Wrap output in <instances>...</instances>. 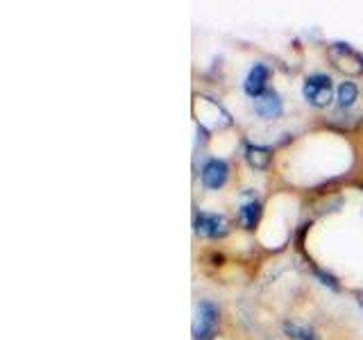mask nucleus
Returning a JSON list of instances; mask_svg holds the SVG:
<instances>
[{"instance_id": "obj_1", "label": "nucleus", "mask_w": 363, "mask_h": 340, "mask_svg": "<svg viewBox=\"0 0 363 340\" xmlns=\"http://www.w3.org/2000/svg\"><path fill=\"white\" fill-rule=\"evenodd\" d=\"M329 60L334 62L338 71L347 75H361L363 73V55L357 52L347 43H332L329 45Z\"/></svg>"}, {"instance_id": "obj_2", "label": "nucleus", "mask_w": 363, "mask_h": 340, "mask_svg": "<svg viewBox=\"0 0 363 340\" xmlns=\"http://www.w3.org/2000/svg\"><path fill=\"white\" fill-rule=\"evenodd\" d=\"M218 327V309L209 300H202L196 309V320H193V338L196 340H211Z\"/></svg>"}, {"instance_id": "obj_3", "label": "nucleus", "mask_w": 363, "mask_h": 340, "mask_svg": "<svg viewBox=\"0 0 363 340\" xmlns=\"http://www.w3.org/2000/svg\"><path fill=\"white\" fill-rule=\"evenodd\" d=\"M302 94L306 102L313 107H325L332 100V77L329 75H311L306 77Z\"/></svg>"}, {"instance_id": "obj_4", "label": "nucleus", "mask_w": 363, "mask_h": 340, "mask_svg": "<svg viewBox=\"0 0 363 340\" xmlns=\"http://www.w3.org/2000/svg\"><path fill=\"white\" fill-rule=\"evenodd\" d=\"M196 232L204 238H220L230 232V225L218 213H200L196 218Z\"/></svg>"}, {"instance_id": "obj_5", "label": "nucleus", "mask_w": 363, "mask_h": 340, "mask_svg": "<svg viewBox=\"0 0 363 340\" xmlns=\"http://www.w3.org/2000/svg\"><path fill=\"white\" fill-rule=\"evenodd\" d=\"M227 175H230V168H227V164L220 162V159H211V162L202 168V181L207 188H220L227 181Z\"/></svg>"}, {"instance_id": "obj_6", "label": "nucleus", "mask_w": 363, "mask_h": 340, "mask_svg": "<svg viewBox=\"0 0 363 340\" xmlns=\"http://www.w3.org/2000/svg\"><path fill=\"white\" fill-rule=\"evenodd\" d=\"M268 75H270V71H268L264 64H255L252 71H250L247 77H245V84H243L245 94L252 96V98L264 96L266 94L264 89H266V82H268Z\"/></svg>"}, {"instance_id": "obj_7", "label": "nucleus", "mask_w": 363, "mask_h": 340, "mask_svg": "<svg viewBox=\"0 0 363 340\" xmlns=\"http://www.w3.org/2000/svg\"><path fill=\"white\" fill-rule=\"evenodd\" d=\"M281 98L275 94V91H266L264 96L255 98V111L261 118H277L281 113Z\"/></svg>"}, {"instance_id": "obj_8", "label": "nucleus", "mask_w": 363, "mask_h": 340, "mask_svg": "<svg viewBox=\"0 0 363 340\" xmlns=\"http://www.w3.org/2000/svg\"><path fill=\"white\" fill-rule=\"evenodd\" d=\"M247 162L252 168L257 170H264L268 168L270 164V150H266V147H247Z\"/></svg>"}, {"instance_id": "obj_9", "label": "nucleus", "mask_w": 363, "mask_h": 340, "mask_svg": "<svg viewBox=\"0 0 363 340\" xmlns=\"http://www.w3.org/2000/svg\"><path fill=\"white\" fill-rule=\"evenodd\" d=\"M284 332H286L293 340H318V334L313 329L298 324V322H286L284 324Z\"/></svg>"}, {"instance_id": "obj_10", "label": "nucleus", "mask_w": 363, "mask_h": 340, "mask_svg": "<svg viewBox=\"0 0 363 340\" xmlns=\"http://www.w3.org/2000/svg\"><path fill=\"white\" fill-rule=\"evenodd\" d=\"M336 96H338V105L340 107H352V105H354L357 96H359V89H357V84H352V82H343L338 86Z\"/></svg>"}, {"instance_id": "obj_11", "label": "nucleus", "mask_w": 363, "mask_h": 340, "mask_svg": "<svg viewBox=\"0 0 363 340\" xmlns=\"http://www.w3.org/2000/svg\"><path fill=\"white\" fill-rule=\"evenodd\" d=\"M259 215H261V207H259L257 202H250V204H245V207L241 209V220H243V225L247 227V230H252V227L257 225Z\"/></svg>"}]
</instances>
